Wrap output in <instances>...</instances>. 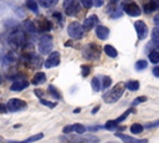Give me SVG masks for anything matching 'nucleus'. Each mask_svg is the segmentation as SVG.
Masks as SVG:
<instances>
[{
	"mask_svg": "<svg viewBox=\"0 0 159 143\" xmlns=\"http://www.w3.org/2000/svg\"><path fill=\"white\" fill-rule=\"evenodd\" d=\"M42 137H43V134H42V133H39V134H35V136H32V137H30V138L25 139V141H20V142H16V141H10L9 143H31V142H36V141L41 139Z\"/></svg>",
	"mask_w": 159,
	"mask_h": 143,
	"instance_id": "20",
	"label": "nucleus"
},
{
	"mask_svg": "<svg viewBox=\"0 0 159 143\" xmlns=\"http://www.w3.org/2000/svg\"><path fill=\"white\" fill-rule=\"evenodd\" d=\"M130 132L133 134H139V133L143 132V126L139 124V123H134V124L130 126Z\"/></svg>",
	"mask_w": 159,
	"mask_h": 143,
	"instance_id": "27",
	"label": "nucleus"
},
{
	"mask_svg": "<svg viewBox=\"0 0 159 143\" xmlns=\"http://www.w3.org/2000/svg\"><path fill=\"white\" fill-rule=\"evenodd\" d=\"M144 101H147V97H145V96H142V97H138V98L133 102V104H137V103H140V102H144Z\"/></svg>",
	"mask_w": 159,
	"mask_h": 143,
	"instance_id": "40",
	"label": "nucleus"
},
{
	"mask_svg": "<svg viewBox=\"0 0 159 143\" xmlns=\"http://www.w3.org/2000/svg\"><path fill=\"white\" fill-rule=\"evenodd\" d=\"M40 103H42V104H45V106H47V107H50V108H53V107H56V102H51V101H46V99H43V98H40Z\"/></svg>",
	"mask_w": 159,
	"mask_h": 143,
	"instance_id": "35",
	"label": "nucleus"
},
{
	"mask_svg": "<svg viewBox=\"0 0 159 143\" xmlns=\"http://www.w3.org/2000/svg\"><path fill=\"white\" fill-rule=\"evenodd\" d=\"M35 93H36V95H37V96H39V97H40V96H42V95H43V92H42V91H39V90H36V91H35Z\"/></svg>",
	"mask_w": 159,
	"mask_h": 143,
	"instance_id": "46",
	"label": "nucleus"
},
{
	"mask_svg": "<svg viewBox=\"0 0 159 143\" xmlns=\"http://www.w3.org/2000/svg\"><path fill=\"white\" fill-rule=\"evenodd\" d=\"M109 1H111V2H118L119 0H109Z\"/></svg>",
	"mask_w": 159,
	"mask_h": 143,
	"instance_id": "50",
	"label": "nucleus"
},
{
	"mask_svg": "<svg viewBox=\"0 0 159 143\" xmlns=\"http://www.w3.org/2000/svg\"><path fill=\"white\" fill-rule=\"evenodd\" d=\"M153 75H154L155 77H159V67H158V66H154V68H153Z\"/></svg>",
	"mask_w": 159,
	"mask_h": 143,
	"instance_id": "44",
	"label": "nucleus"
},
{
	"mask_svg": "<svg viewBox=\"0 0 159 143\" xmlns=\"http://www.w3.org/2000/svg\"><path fill=\"white\" fill-rule=\"evenodd\" d=\"M22 26H24L25 30L29 31V32H36V31H37L36 25H35L34 21H31V20H25L24 24H22Z\"/></svg>",
	"mask_w": 159,
	"mask_h": 143,
	"instance_id": "21",
	"label": "nucleus"
},
{
	"mask_svg": "<svg viewBox=\"0 0 159 143\" xmlns=\"http://www.w3.org/2000/svg\"><path fill=\"white\" fill-rule=\"evenodd\" d=\"M96 35L98 36L99 40H106L108 37V35H109V30L103 25H98L96 27Z\"/></svg>",
	"mask_w": 159,
	"mask_h": 143,
	"instance_id": "17",
	"label": "nucleus"
},
{
	"mask_svg": "<svg viewBox=\"0 0 159 143\" xmlns=\"http://www.w3.org/2000/svg\"><path fill=\"white\" fill-rule=\"evenodd\" d=\"M83 56L87 60H97L101 56V47L97 44H89L84 47Z\"/></svg>",
	"mask_w": 159,
	"mask_h": 143,
	"instance_id": "4",
	"label": "nucleus"
},
{
	"mask_svg": "<svg viewBox=\"0 0 159 143\" xmlns=\"http://www.w3.org/2000/svg\"><path fill=\"white\" fill-rule=\"evenodd\" d=\"M120 7L129 16H139L140 15V7H139V5L137 2H134L133 0H123Z\"/></svg>",
	"mask_w": 159,
	"mask_h": 143,
	"instance_id": "2",
	"label": "nucleus"
},
{
	"mask_svg": "<svg viewBox=\"0 0 159 143\" xmlns=\"http://www.w3.org/2000/svg\"><path fill=\"white\" fill-rule=\"evenodd\" d=\"M124 88H125V85L123 82H118L113 88H111L108 92H106L103 95V101L106 103H114V102H117L120 98V96L123 95Z\"/></svg>",
	"mask_w": 159,
	"mask_h": 143,
	"instance_id": "1",
	"label": "nucleus"
},
{
	"mask_svg": "<svg viewBox=\"0 0 159 143\" xmlns=\"http://www.w3.org/2000/svg\"><path fill=\"white\" fill-rule=\"evenodd\" d=\"M98 24V17L96 15H89L84 21H83V30H91L94 27V25Z\"/></svg>",
	"mask_w": 159,
	"mask_h": 143,
	"instance_id": "14",
	"label": "nucleus"
},
{
	"mask_svg": "<svg viewBox=\"0 0 159 143\" xmlns=\"http://www.w3.org/2000/svg\"><path fill=\"white\" fill-rule=\"evenodd\" d=\"M92 5H94V6L99 7V6H102V5H103V0H92Z\"/></svg>",
	"mask_w": 159,
	"mask_h": 143,
	"instance_id": "41",
	"label": "nucleus"
},
{
	"mask_svg": "<svg viewBox=\"0 0 159 143\" xmlns=\"http://www.w3.org/2000/svg\"><path fill=\"white\" fill-rule=\"evenodd\" d=\"M0 83H1V73H0Z\"/></svg>",
	"mask_w": 159,
	"mask_h": 143,
	"instance_id": "51",
	"label": "nucleus"
},
{
	"mask_svg": "<svg viewBox=\"0 0 159 143\" xmlns=\"http://www.w3.org/2000/svg\"><path fill=\"white\" fill-rule=\"evenodd\" d=\"M72 128H73V131H76V132H77V133H80V134H82V133H84V132H86L84 126H83V124H80V123L73 124V126H72Z\"/></svg>",
	"mask_w": 159,
	"mask_h": 143,
	"instance_id": "33",
	"label": "nucleus"
},
{
	"mask_svg": "<svg viewBox=\"0 0 159 143\" xmlns=\"http://www.w3.org/2000/svg\"><path fill=\"white\" fill-rule=\"evenodd\" d=\"M80 1L83 5V7H86V9H89L92 6V0H80Z\"/></svg>",
	"mask_w": 159,
	"mask_h": 143,
	"instance_id": "39",
	"label": "nucleus"
},
{
	"mask_svg": "<svg viewBox=\"0 0 159 143\" xmlns=\"http://www.w3.org/2000/svg\"><path fill=\"white\" fill-rule=\"evenodd\" d=\"M60 61H61V55H60V52H58V51H53V52L50 53V56H48L47 60L43 62V65H45L46 68H51V67L57 66V65L60 63Z\"/></svg>",
	"mask_w": 159,
	"mask_h": 143,
	"instance_id": "9",
	"label": "nucleus"
},
{
	"mask_svg": "<svg viewBox=\"0 0 159 143\" xmlns=\"http://www.w3.org/2000/svg\"><path fill=\"white\" fill-rule=\"evenodd\" d=\"M56 20H58V21H62V15L60 14V12H53V15H52Z\"/></svg>",
	"mask_w": 159,
	"mask_h": 143,
	"instance_id": "42",
	"label": "nucleus"
},
{
	"mask_svg": "<svg viewBox=\"0 0 159 143\" xmlns=\"http://www.w3.org/2000/svg\"><path fill=\"white\" fill-rule=\"evenodd\" d=\"M36 29H37L39 31H50V30H51V22H50L47 19L42 17V19H40V20L37 21Z\"/></svg>",
	"mask_w": 159,
	"mask_h": 143,
	"instance_id": "16",
	"label": "nucleus"
},
{
	"mask_svg": "<svg viewBox=\"0 0 159 143\" xmlns=\"http://www.w3.org/2000/svg\"><path fill=\"white\" fill-rule=\"evenodd\" d=\"M152 40H153L154 45H158V42H159V31H158V27H154V29H153Z\"/></svg>",
	"mask_w": 159,
	"mask_h": 143,
	"instance_id": "32",
	"label": "nucleus"
},
{
	"mask_svg": "<svg viewBox=\"0 0 159 143\" xmlns=\"http://www.w3.org/2000/svg\"><path fill=\"white\" fill-rule=\"evenodd\" d=\"M134 27H135V31H137V35H138V39L139 40H143V39L147 37V35H148V27H147V25H145L144 21H142V20L135 21L134 22Z\"/></svg>",
	"mask_w": 159,
	"mask_h": 143,
	"instance_id": "10",
	"label": "nucleus"
},
{
	"mask_svg": "<svg viewBox=\"0 0 159 143\" xmlns=\"http://www.w3.org/2000/svg\"><path fill=\"white\" fill-rule=\"evenodd\" d=\"M48 92H50V95H51L52 97H55L56 99H62V96H61V93L57 91V88H56L55 86L50 85V86H48Z\"/></svg>",
	"mask_w": 159,
	"mask_h": 143,
	"instance_id": "24",
	"label": "nucleus"
},
{
	"mask_svg": "<svg viewBox=\"0 0 159 143\" xmlns=\"http://www.w3.org/2000/svg\"><path fill=\"white\" fill-rule=\"evenodd\" d=\"M52 45H53V41H52L51 36H47V35L42 36L39 40V51H40V53H42V55L50 53V51L52 48Z\"/></svg>",
	"mask_w": 159,
	"mask_h": 143,
	"instance_id": "6",
	"label": "nucleus"
},
{
	"mask_svg": "<svg viewBox=\"0 0 159 143\" xmlns=\"http://www.w3.org/2000/svg\"><path fill=\"white\" fill-rule=\"evenodd\" d=\"M111 83H112V80L108 77V76H104L103 77V85L101 86L102 88H108L109 86H111Z\"/></svg>",
	"mask_w": 159,
	"mask_h": 143,
	"instance_id": "36",
	"label": "nucleus"
},
{
	"mask_svg": "<svg viewBox=\"0 0 159 143\" xmlns=\"http://www.w3.org/2000/svg\"><path fill=\"white\" fill-rule=\"evenodd\" d=\"M26 102L22 101V99H19V98H11L9 102H7V111L10 112H17V111H22L26 108Z\"/></svg>",
	"mask_w": 159,
	"mask_h": 143,
	"instance_id": "7",
	"label": "nucleus"
},
{
	"mask_svg": "<svg viewBox=\"0 0 159 143\" xmlns=\"http://www.w3.org/2000/svg\"><path fill=\"white\" fill-rule=\"evenodd\" d=\"M108 12H109V15H111L112 17H114V19L122 16V10H120L119 7H116V6H111V9L108 10Z\"/></svg>",
	"mask_w": 159,
	"mask_h": 143,
	"instance_id": "23",
	"label": "nucleus"
},
{
	"mask_svg": "<svg viewBox=\"0 0 159 143\" xmlns=\"http://www.w3.org/2000/svg\"><path fill=\"white\" fill-rule=\"evenodd\" d=\"M67 143H99V138L94 136L89 137H72L67 141Z\"/></svg>",
	"mask_w": 159,
	"mask_h": 143,
	"instance_id": "11",
	"label": "nucleus"
},
{
	"mask_svg": "<svg viewBox=\"0 0 159 143\" xmlns=\"http://www.w3.org/2000/svg\"><path fill=\"white\" fill-rule=\"evenodd\" d=\"M125 88H128L129 91H137L139 88V81H129L125 85Z\"/></svg>",
	"mask_w": 159,
	"mask_h": 143,
	"instance_id": "29",
	"label": "nucleus"
},
{
	"mask_svg": "<svg viewBox=\"0 0 159 143\" xmlns=\"http://www.w3.org/2000/svg\"><path fill=\"white\" fill-rule=\"evenodd\" d=\"M39 2H40V5L42 6V7H52L53 5H56V2H57V0H39Z\"/></svg>",
	"mask_w": 159,
	"mask_h": 143,
	"instance_id": "28",
	"label": "nucleus"
},
{
	"mask_svg": "<svg viewBox=\"0 0 159 143\" xmlns=\"http://www.w3.org/2000/svg\"><path fill=\"white\" fill-rule=\"evenodd\" d=\"M45 81H46V75H45L43 72H37V73L32 77L31 83H32V85H42Z\"/></svg>",
	"mask_w": 159,
	"mask_h": 143,
	"instance_id": "19",
	"label": "nucleus"
},
{
	"mask_svg": "<svg viewBox=\"0 0 159 143\" xmlns=\"http://www.w3.org/2000/svg\"><path fill=\"white\" fill-rule=\"evenodd\" d=\"M99 128H101V126H99V127H98V126H93V127H91L89 129H91V131H97V129H99Z\"/></svg>",
	"mask_w": 159,
	"mask_h": 143,
	"instance_id": "47",
	"label": "nucleus"
},
{
	"mask_svg": "<svg viewBox=\"0 0 159 143\" xmlns=\"http://www.w3.org/2000/svg\"><path fill=\"white\" fill-rule=\"evenodd\" d=\"M130 112H133V109H132V108H130V109H127V111H125V112H124V113H123V114H122V116H120L119 118H117V119H114V121H116L117 123H119V122L124 121V119L127 118V116H128V114H129Z\"/></svg>",
	"mask_w": 159,
	"mask_h": 143,
	"instance_id": "37",
	"label": "nucleus"
},
{
	"mask_svg": "<svg viewBox=\"0 0 159 143\" xmlns=\"http://www.w3.org/2000/svg\"><path fill=\"white\" fill-rule=\"evenodd\" d=\"M158 7H159V0H148L144 4V11L147 14H150V12L158 10Z\"/></svg>",
	"mask_w": 159,
	"mask_h": 143,
	"instance_id": "15",
	"label": "nucleus"
},
{
	"mask_svg": "<svg viewBox=\"0 0 159 143\" xmlns=\"http://www.w3.org/2000/svg\"><path fill=\"white\" fill-rule=\"evenodd\" d=\"M149 61L152 62V63H158L159 62V52L157 51V50H154V51H152L150 53H149Z\"/></svg>",
	"mask_w": 159,
	"mask_h": 143,
	"instance_id": "26",
	"label": "nucleus"
},
{
	"mask_svg": "<svg viewBox=\"0 0 159 143\" xmlns=\"http://www.w3.org/2000/svg\"><path fill=\"white\" fill-rule=\"evenodd\" d=\"M147 66H148L147 61H144V60H139V61H137V63H135V70L140 71V70H144Z\"/></svg>",
	"mask_w": 159,
	"mask_h": 143,
	"instance_id": "34",
	"label": "nucleus"
},
{
	"mask_svg": "<svg viewBox=\"0 0 159 143\" xmlns=\"http://www.w3.org/2000/svg\"><path fill=\"white\" fill-rule=\"evenodd\" d=\"M92 87H93V91H96V92H98V91L102 88L98 77H93V78H92Z\"/></svg>",
	"mask_w": 159,
	"mask_h": 143,
	"instance_id": "30",
	"label": "nucleus"
},
{
	"mask_svg": "<svg viewBox=\"0 0 159 143\" xmlns=\"http://www.w3.org/2000/svg\"><path fill=\"white\" fill-rule=\"evenodd\" d=\"M27 86H29V82H27L25 78H19V80H16V81L11 85L10 90H11V91H15V92H19V91H22L24 88H26Z\"/></svg>",
	"mask_w": 159,
	"mask_h": 143,
	"instance_id": "13",
	"label": "nucleus"
},
{
	"mask_svg": "<svg viewBox=\"0 0 159 143\" xmlns=\"http://www.w3.org/2000/svg\"><path fill=\"white\" fill-rule=\"evenodd\" d=\"M89 71H91L89 66H87V65H82V76H83V77H86V76L89 73Z\"/></svg>",
	"mask_w": 159,
	"mask_h": 143,
	"instance_id": "38",
	"label": "nucleus"
},
{
	"mask_svg": "<svg viewBox=\"0 0 159 143\" xmlns=\"http://www.w3.org/2000/svg\"><path fill=\"white\" fill-rule=\"evenodd\" d=\"M25 58H26L27 66H29L30 68H37V67H40L41 63H42L41 57H37V56H35V55L27 53V55H25Z\"/></svg>",
	"mask_w": 159,
	"mask_h": 143,
	"instance_id": "12",
	"label": "nucleus"
},
{
	"mask_svg": "<svg viewBox=\"0 0 159 143\" xmlns=\"http://www.w3.org/2000/svg\"><path fill=\"white\" fill-rule=\"evenodd\" d=\"M5 112H7L6 106H5V104H2V103H0V113H5Z\"/></svg>",
	"mask_w": 159,
	"mask_h": 143,
	"instance_id": "45",
	"label": "nucleus"
},
{
	"mask_svg": "<svg viewBox=\"0 0 159 143\" xmlns=\"http://www.w3.org/2000/svg\"><path fill=\"white\" fill-rule=\"evenodd\" d=\"M83 31H84V30H83L82 25H81L80 22H77V21L70 22V25H68V27H67V32H68L70 37L76 39V40L82 39V36H83Z\"/></svg>",
	"mask_w": 159,
	"mask_h": 143,
	"instance_id": "5",
	"label": "nucleus"
},
{
	"mask_svg": "<svg viewBox=\"0 0 159 143\" xmlns=\"http://www.w3.org/2000/svg\"><path fill=\"white\" fill-rule=\"evenodd\" d=\"M63 7H65V12L66 15L68 16H73L78 12L80 10V4L77 0H66L65 4H63Z\"/></svg>",
	"mask_w": 159,
	"mask_h": 143,
	"instance_id": "8",
	"label": "nucleus"
},
{
	"mask_svg": "<svg viewBox=\"0 0 159 143\" xmlns=\"http://www.w3.org/2000/svg\"><path fill=\"white\" fill-rule=\"evenodd\" d=\"M118 127V123L116 122V121H108L106 124H104V128L107 129V131H113V129H116Z\"/></svg>",
	"mask_w": 159,
	"mask_h": 143,
	"instance_id": "31",
	"label": "nucleus"
},
{
	"mask_svg": "<svg viewBox=\"0 0 159 143\" xmlns=\"http://www.w3.org/2000/svg\"><path fill=\"white\" fill-rule=\"evenodd\" d=\"M26 6L35 14H37L39 11V6H37V2L35 0H26Z\"/></svg>",
	"mask_w": 159,
	"mask_h": 143,
	"instance_id": "25",
	"label": "nucleus"
},
{
	"mask_svg": "<svg viewBox=\"0 0 159 143\" xmlns=\"http://www.w3.org/2000/svg\"><path fill=\"white\" fill-rule=\"evenodd\" d=\"M117 137H119L124 143H147L148 141L147 139H135V138H132V137H128L123 133H117Z\"/></svg>",
	"mask_w": 159,
	"mask_h": 143,
	"instance_id": "18",
	"label": "nucleus"
},
{
	"mask_svg": "<svg viewBox=\"0 0 159 143\" xmlns=\"http://www.w3.org/2000/svg\"><path fill=\"white\" fill-rule=\"evenodd\" d=\"M104 52H106L107 56H109V57H112V58L117 57V55H118L117 50H116L112 45H106V46H104Z\"/></svg>",
	"mask_w": 159,
	"mask_h": 143,
	"instance_id": "22",
	"label": "nucleus"
},
{
	"mask_svg": "<svg viewBox=\"0 0 159 143\" xmlns=\"http://www.w3.org/2000/svg\"><path fill=\"white\" fill-rule=\"evenodd\" d=\"M99 107H101V106H96V108H94V109L92 111V113H93V114H94V113H97V111L99 109Z\"/></svg>",
	"mask_w": 159,
	"mask_h": 143,
	"instance_id": "48",
	"label": "nucleus"
},
{
	"mask_svg": "<svg viewBox=\"0 0 159 143\" xmlns=\"http://www.w3.org/2000/svg\"><path fill=\"white\" fill-rule=\"evenodd\" d=\"M111 143H113V142H111Z\"/></svg>",
	"mask_w": 159,
	"mask_h": 143,
	"instance_id": "52",
	"label": "nucleus"
},
{
	"mask_svg": "<svg viewBox=\"0 0 159 143\" xmlns=\"http://www.w3.org/2000/svg\"><path fill=\"white\" fill-rule=\"evenodd\" d=\"M80 111H81V109H80V108H76V109H75V113H78V112H80Z\"/></svg>",
	"mask_w": 159,
	"mask_h": 143,
	"instance_id": "49",
	"label": "nucleus"
},
{
	"mask_svg": "<svg viewBox=\"0 0 159 143\" xmlns=\"http://www.w3.org/2000/svg\"><path fill=\"white\" fill-rule=\"evenodd\" d=\"M72 131H73L72 126H65V128H63V133H70Z\"/></svg>",
	"mask_w": 159,
	"mask_h": 143,
	"instance_id": "43",
	"label": "nucleus"
},
{
	"mask_svg": "<svg viewBox=\"0 0 159 143\" xmlns=\"http://www.w3.org/2000/svg\"><path fill=\"white\" fill-rule=\"evenodd\" d=\"M9 44L14 47H22L24 45H26V36H25L24 31H21V30L14 31L9 36Z\"/></svg>",
	"mask_w": 159,
	"mask_h": 143,
	"instance_id": "3",
	"label": "nucleus"
}]
</instances>
